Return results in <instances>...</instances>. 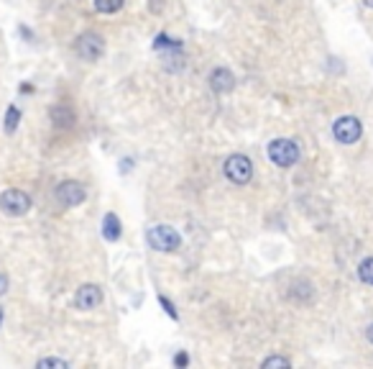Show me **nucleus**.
<instances>
[{
  "label": "nucleus",
  "instance_id": "obj_18",
  "mask_svg": "<svg viewBox=\"0 0 373 369\" xmlns=\"http://www.w3.org/2000/svg\"><path fill=\"white\" fill-rule=\"evenodd\" d=\"M186 362H189V356H186L184 351H182V354H177V359H174V364H177V367H186Z\"/></svg>",
  "mask_w": 373,
  "mask_h": 369
},
{
  "label": "nucleus",
  "instance_id": "obj_17",
  "mask_svg": "<svg viewBox=\"0 0 373 369\" xmlns=\"http://www.w3.org/2000/svg\"><path fill=\"white\" fill-rule=\"evenodd\" d=\"M159 302H161V305H164V310H167V313H169V316L174 318V321H177V318H179V316H177V310H174V305H172V302L167 300V297L161 295V297H159Z\"/></svg>",
  "mask_w": 373,
  "mask_h": 369
},
{
  "label": "nucleus",
  "instance_id": "obj_12",
  "mask_svg": "<svg viewBox=\"0 0 373 369\" xmlns=\"http://www.w3.org/2000/svg\"><path fill=\"white\" fill-rule=\"evenodd\" d=\"M126 0H95V8L100 11V13H118L120 8H123Z\"/></svg>",
  "mask_w": 373,
  "mask_h": 369
},
{
  "label": "nucleus",
  "instance_id": "obj_8",
  "mask_svg": "<svg viewBox=\"0 0 373 369\" xmlns=\"http://www.w3.org/2000/svg\"><path fill=\"white\" fill-rule=\"evenodd\" d=\"M102 302V290L97 285H82L74 295V305L80 310H95Z\"/></svg>",
  "mask_w": 373,
  "mask_h": 369
},
{
  "label": "nucleus",
  "instance_id": "obj_3",
  "mask_svg": "<svg viewBox=\"0 0 373 369\" xmlns=\"http://www.w3.org/2000/svg\"><path fill=\"white\" fill-rule=\"evenodd\" d=\"M223 169H225V177L233 182V185H248L251 177H254V164H251V159H248L246 154L227 157Z\"/></svg>",
  "mask_w": 373,
  "mask_h": 369
},
{
  "label": "nucleus",
  "instance_id": "obj_22",
  "mask_svg": "<svg viewBox=\"0 0 373 369\" xmlns=\"http://www.w3.org/2000/svg\"><path fill=\"white\" fill-rule=\"evenodd\" d=\"M0 323H3V308H0Z\"/></svg>",
  "mask_w": 373,
  "mask_h": 369
},
{
  "label": "nucleus",
  "instance_id": "obj_13",
  "mask_svg": "<svg viewBox=\"0 0 373 369\" xmlns=\"http://www.w3.org/2000/svg\"><path fill=\"white\" fill-rule=\"evenodd\" d=\"M358 277L366 282V285H373V256H366V259L358 264Z\"/></svg>",
  "mask_w": 373,
  "mask_h": 369
},
{
  "label": "nucleus",
  "instance_id": "obj_5",
  "mask_svg": "<svg viewBox=\"0 0 373 369\" xmlns=\"http://www.w3.org/2000/svg\"><path fill=\"white\" fill-rule=\"evenodd\" d=\"M74 49H77V54H80V59L97 62L102 54H105V39H102L100 34H93V31H87V34H82L80 39H77Z\"/></svg>",
  "mask_w": 373,
  "mask_h": 369
},
{
  "label": "nucleus",
  "instance_id": "obj_7",
  "mask_svg": "<svg viewBox=\"0 0 373 369\" xmlns=\"http://www.w3.org/2000/svg\"><path fill=\"white\" fill-rule=\"evenodd\" d=\"M87 198V190L82 182L77 180H64L59 182V188H57V200L64 205V208H77V205H82Z\"/></svg>",
  "mask_w": 373,
  "mask_h": 369
},
{
  "label": "nucleus",
  "instance_id": "obj_21",
  "mask_svg": "<svg viewBox=\"0 0 373 369\" xmlns=\"http://www.w3.org/2000/svg\"><path fill=\"white\" fill-rule=\"evenodd\" d=\"M363 3H366L368 8H373V0H363Z\"/></svg>",
  "mask_w": 373,
  "mask_h": 369
},
{
  "label": "nucleus",
  "instance_id": "obj_10",
  "mask_svg": "<svg viewBox=\"0 0 373 369\" xmlns=\"http://www.w3.org/2000/svg\"><path fill=\"white\" fill-rule=\"evenodd\" d=\"M102 236L107 242H118L120 239V218L115 213H107L102 218Z\"/></svg>",
  "mask_w": 373,
  "mask_h": 369
},
{
  "label": "nucleus",
  "instance_id": "obj_14",
  "mask_svg": "<svg viewBox=\"0 0 373 369\" xmlns=\"http://www.w3.org/2000/svg\"><path fill=\"white\" fill-rule=\"evenodd\" d=\"M18 123H20V110L16 106H11L8 108V113H6V131L8 134H16Z\"/></svg>",
  "mask_w": 373,
  "mask_h": 369
},
{
  "label": "nucleus",
  "instance_id": "obj_11",
  "mask_svg": "<svg viewBox=\"0 0 373 369\" xmlns=\"http://www.w3.org/2000/svg\"><path fill=\"white\" fill-rule=\"evenodd\" d=\"M52 121L61 128H69L74 123V113L69 110L67 106H54L52 108Z\"/></svg>",
  "mask_w": 373,
  "mask_h": 369
},
{
  "label": "nucleus",
  "instance_id": "obj_16",
  "mask_svg": "<svg viewBox=\"0 0 373 369\" xmlns=\"http://www.w3.org/2000/svg\"><path fill=\"white\" fill-rule=\"evenodd\" d=\"M264 367H292V359H287V356H268V359H264Z\"/></svg>",
  "mask_w": 373,
  "mask_h": 369
},
{
  "label": "nucleus",
  "instance_id": "obj_9",
  "mask_svg": "<svg viewBox=\"0 0 373 369\" xmlns=\"http://www.w3.org/2000/svg\"><path fill=\"white\" fill-rule=\"evenodd\" d=\"M233 85H235V77H233V72H230V69L218 67V69H213V72H210V88H213L215 93H230V90H233Z\"/></svg>",
  "mask_w": 373,
  "mask_h": 369
},
{
  "label": "nucleus",
  "instance_id": "obj_1",
  "mask_svg": "<svg viewBox=\"0 0 373 369\" xmlns=\"http://www.w3.org/2000/svg\"><path fill=\"white\" fill-rule=\"evenodd\" d=\"M266 154L276 167L287 169L300 161V147H297V141H292V139H273L271 144H268Z\"/></svg>",
  "mask_w": 373,
  "mask_h": 369
},
{
  "label": "nucleus",
  "instance_id": "obj_4",
  "mask_svg": "<svg viewBox=\"0 0 373 369\" xmlns=\"http://www.w3.org/2000/svg\"><path fill=\"white\" fill-rule=\"evenodd\" d=\"M0 210L6 215H11V218H20V215H26L31 210V198L23 190L11 188L0 195Z\"/></svg>",
  "mask_w": 373,
  "mask_h": 369
},
{
  "label": "nucleus",
  "instance_id": "obj_19",
  "mask_svg": "<svg viewBox=\"0 0 373 369\" xmlns=\"http://www.w3.org/2000/svg\"><path fill=\"white\" fill-rule=\"evenodd\" d=\"M8 293V277L0 272V295H6Z\"/></svg>",
  "mask_w": 373,
  "mask_h": 369
},
{
  "label": "nucleus",
  "instance_id": "obj_6",
  "mask_svg": "<svg viewBox=\"0 0 373 369\" xmlns=\"http://www.w3.org/2000/svg\"><path fill=\"white\" fill-rule=\"evenodd\" d=\"M360 134H363V126H360V121L355 118V115H343V118H338V121L333 123L335 141L345 144V147L355 144V141L360 139Z\"/></svg>",
  "mask_w": 373,
  "mask_h": 369
},
{
  "label": "nucleus",
  "instance_id": "obj_2",
  "mask_svg": "<svg viewBox=\"0 0 373 369\" xmlns=\"http://www.w3.org/2000/svg\"><path fill=\"white\" fill-rule=\"evenodd\" d=\"M146 242L153 251H177L182 246V236L177 229L172 226H153V229L146 231Z\"/></svg>",
  "mask_w": 373,
  "mask_h": 369
},
{
  "label": "nucleus",
  "instance_id": "obj_20",
  "mask_svg": "<svg viewBox=\"0 0 373 369\" xmlns=\"http://www.w3.org/2000/svg\"><path fill=\"white\" fill-rule=\"evenodd\" d=\"M366 336H368V341L373 344V323H371V326H368V329H366Z\"/></svg>",
  "mask_w": 373,
  "mask_h": 369
},
{
  "label": "nucleus",
  "instance_id": "obj_15",
  "mask_svg": "<svg viewBox=\"0 0 373 369\" xmlns=\"http://www.w3.org/2000/svg\"><path fill=\"white\" fill-rule=\"evenodd\" d=\"M36 367L44 369V367H59V369H67L69 362H64V359H57V356H47V359H39L36 362Z\"/></svg>",
  "mask_w": 373,
  "mask_h": 369
}]
</instances>
